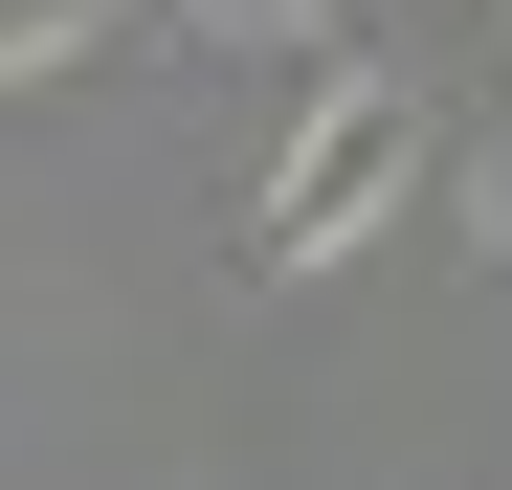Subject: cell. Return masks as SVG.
Instances as JSON below:
<instances>
[{
	"instance_id": "6da1fadb",
	"label": "cell",
	"mask_w": 512,
	"mask_h": 490,
	"mask_svg": "<svg viewBox=\"0 0 512 490\" xmlns=\"http://www.w3.org/2000/svg\"><path fill=\"white\" fill-rule=\"evenodd\" d=\"M401 201H423V90L334 45V67H312V112H290V156L245 179V268H268V290H312L334 245H379Z\"/></svg>"
},
{
	"instance_id": "7a4b0ae2",
	"label": "cell",
	"mask_w": 512,
	"mask_h": 490,
	"mask_svg": "<svg viewBox=\"0 0 512 490\" xmlns=\"http://www.w3.org/2000/svg\"><path fill=\"white\" fill-rule=\"evenodd\" d=\"M0 67L67 90V67H112V0H0Z\"/></svg>"
},
{
	"instance_id": "3957f363",
	"label": "cell",
	"mask_w": 512,
	"mask_h": 490,
	"mask_svg": "<svg viewBox=\"0 0 512 490\" xmlns=\"http://www.w3.org/2000/svg\"><path fill=\"white\" fill-rule=\"evenodd\" d=\"M201 23H223V45H290V67H334V45H357V0H201Z\"/></svg>"
}]
</instances>
